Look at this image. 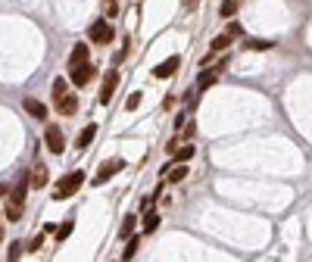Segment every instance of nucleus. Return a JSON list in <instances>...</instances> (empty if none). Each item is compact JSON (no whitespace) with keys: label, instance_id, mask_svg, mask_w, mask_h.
<instances>
[{"label":"nucleus","instance_id":"nucleus-1","mask_svg":"<svg viewBox=\"0 0 312 262\" xmlns=\"http://www.w3.org/2000/svg\"><path fill=\"white\" fill-rule=\"evenodd\" d=\"M82 184H85V172H72V175H66V178L56 184L53 197H56V200H66V197H72V194H75Z\"/></svg>","mask_w":312,"mask_h":262},{"label":"nucleus","instance_id":"nucleus-2","mask_svg":"<svg viewBox=\"0 0 312 262\" xmlns=\"http://www.w3.org/2000/svg\"><path fill=\"white\" fill-rule=\"evenodd\" d=\"M44 144L53 156H63L66 153V137H63V128L60 125H47L44 128Z\"/></svg>","mask_w":312,"mask_h":262},{"label":"nucleus","instance_id":"nucleus-3","mask_svg":"<svg viewBox=\"0 0 312 262\" xmlns=\"http://www.w3.org/2000/svg\"><path fill=\"white\" fill-rule=\"evenodd\" d=\"M88 37L94 44H109L112 37H115V28L106 22V19H97V22H91V28H88Z\"/></svg>","mask_w":312,"mask_h":262},{"label":"nucleus","instance_id":"nucleus-4","mask_svg":"<svg viewBox=\"0 0 312 262\" xmlns=\"http://www.w3.org/2000/svg\"><path fill=\"white\" fill-rule=\"evenodd\" d=\"M125 169V159H119V156H115V159H106L100 169H97V175H94V184H106L112 175H119Z\"/></svg>","mask_w":312,"mask_h":262},{"label":"nucleus","instance_id":"nucleus-5","mask_svg":"<svg viewBox=\"0 0 312 262\" xmlns=\"http://www.w3.org/2000/svg\"><path fill=\"white\" fill-rule=\"evenodd\" d=\"M115 85H119V69L112 66V69L103 75V88H100V103H103V106L112 100V91H115Z\"/></svg>","mask_w":312,"mask_h":262},{"label":"nucleus","instance_id":"nucleus-6","mask_svg":"<svg viewBox=\"0 0 312 262\" xmlns=\"http://www.w3.org/2000/svg\"><path fill=\"white\" fill-rule=\"evenodd\" d=\"M69 72H72V85H75V88H85V85L94 78V66H91V63L78 66V69H69Z\"/></svg>","mask_w":312,"mask_h":262},{"label":"nucleus","instance_id":"nucleus-7","mask_svg":"<svg viewBox=\"0 0 312 262\" xmlns=\"http://www.w3.org/2000/svg\"><path fill=\"white\" fill-rule=\"evenodd\" d=\"M178 66H181V59H178V56H169V59H163L160 66L153 69V78H169V75H175V72H178Z\"/></svg>","mask_w":312,"mask_h":262},{"label":"nucleus","instance_id":"nucleus-8","mask_svg":"<svg viewBox=\"0 0 312 262\" xmlns=\"http://www.w3.org/2000/svg\"><path fill=\"white\" fill-rule=\"evenodd\" d=\"M225 63H228V56H225L216 69H203V72H200V91H206V88H212V85L219 82V72L225 69Z\"/></svg>","mask_w":312,"mask_h":262},{"label":"nucleus","instance_id":"nucleus-9","mask_svg":"<svg viewBox=\"0 0 312 262\" xmlns=\"http://www.w3.org/2000/svg\"><path fill=\"white\" fill-rule=\"evenodd\" d=\"M28 181H31V187H44V184L50 181V172H47V166H44V163H34V169H31Z\"/></svg>","mask_w":312,"mask_h":262},{"label":"nucleus","instance_id":"nucleus-10","mask_svg":"<svg viewBox=\"0 0 312 262\" xmlns=\"http://www.w3.org/2000/svg\"><path fill=\"white\" fill-rule=\"evenodd\" d=\"M85 63H88V44L82 41V44H75L72 53H69V69H78V66H85Z\"/></svg>","mask_w":312,"mask_h":262},{"label":"nucleus","instance_id":"nucleus-11","mask_svg":"<svg viewBox=\"0 0 312 262\" xmlns=\"http://www.w3.org/2000/svg\"><path fill=\"white\" fill-rule=\"evenodd\" d=\"M193 153H197V147H193V144H184L181 150H175V153H172V163H175V166H184V163L193 159Z\"/></svg>","mask_w":312,"mask_h":262},{"label":"nucleus","instance_id":"nucleus-12","mask_svg":"<svg viewBox=\"0 0 312 262\" xmlns=\"http://www.w3.org/2000/svg\"><path fill=\"white\" fill-rule=\"evenodd\" d=\"M25 109H28V116H34V119H41V122L47 119V106H44L41 100H34V97H28V100H25Z\"/></svg>","mask_w":312,"mask_h":262},{"label":"nucleus","instance_id":"nucleus-13","mask_svg":"<svg viewBox=\"0 0 312 262\" xmlns=\"http://www.w3.org/2000/svg\"><path fill=\"white\" fill-rule=\"evenodd\" d=\"M56 109L63 112V116H75V112H78V97H72V94L69 97H60L56 100Z\"/></svg>","mask_w":312,"mask_h":262},{"label":"nucleus","instance_id":"nucleus-14","mask_svg":"<svg viewBox=\"0 0 312 262\" xmlns=\"http://www.w3.org/2000/svg\"><path fill=\"white\" fill-rule=\"evenodd\" d=\"M53 228H56V225H44V231H37V234L31 237V244H28V250H31V253H37V250H41V247H44V237H47V234H50Z\"/></svg>","mask_w":312,"mask_h":262},{"label":"nucleus","instance_id":"nucleus-15","mask_svg":"<svg viewBox=\"0 0 312 262\" xmlns=\"http://www.w3.org/2000/svg\"><path fill=\"white\" fill-rule=\"evenodd\" d=\"M134 225H138L134 215H125V218H122V228H119V237H122V240H131V237H134Z\"/></svg>","mask_w":312,"mask_h":262},{"label":"nucleus","instance_id":"nucleus-16","mask_svg":"<svg viewBox=\"0 0 312 262\" xmlns=\"http://www.w3.org/2000/svg\"><path fill=\"white\" fill-rule=\"evenodd\" d=\"M247 50H271L275 47V41H268V37H250V41H244Z\"/></svg>","mask_w":312,"mask_h":262},{"label":"nucleus","instance_id":"nucleus-17","mask_svg":"<svg viewBox=\"0 0 312 262\" xmlns=\"http://www.w3.org/2000/svg\"><path fill=\"white\" fill-rule=\"evenodd\" d=\"M231 41H234V34H228V31H225V34H216L212 41H209V50H212V53H219V50H225Z\"/></svg>","mask_w":312,"mask_h":262},{"label":"nucleus","instance_id":"nucleus-18","mask_svg":"<svg viewBox=\"0 0 312 262\" xmlns=\"http://www.w3.org/2000/svg\"><path fill=\"white\" fill-rule=\"evenodd\" d=\"M156 225H160V212H156V209H147V215H144V234H153Z\"/></svg>","mask_w":312,"mask_h":262},{"label":"nucleus","instance_id":"nucleus-19","mask_svg":"<svg viewBox=\"0 0 312 262\" xmlns=\"http://www.w3.org/2000/svg\"><path fill=\"white\" fill-rule=\"evenodd\" d=\"M28 187H31L28 175H25V178H19V184L13 187V197H10V200H19V203H22V200H25V194H28Z\"/></svg>","mask_w":312,"mask_h":262},{"label":"nucleus","instance_id":"nucleus-20","mask_svg":"<svg viewBox=\"0 0 312 262\" xmlns=\"http://www.w3.org/2000/svg\"><path fill=\"white\" fill-rule=\"evenodd\" d=\"M94 137H97V125H88V128L82 131V134H78V140H75V144H78V147L85 150V147H88V144H91Z\"/></svg>","mask_w":312,"mask_h":262},{"label":"nucleus","instance_id":"nucleus-21","mask_svg":"<svg viewBox=\"0 0 312 262\" xmlns=\"http://www.w3.org/2000/svg\"><path fill=\"white\" fill-rule=\"evenodd\" d=\"M72 228H75V221H72V218H66L63 225H56V231H53V237H56V240H66V237L72 234Z\"/></svg>","mask_w":312,"mask_h":262},{"label":"nucleus","instance_id":"nucleus-22","mask_svg":"<svg viewBox=\"0 0 312 262\" xmlns=\"http://www.w3.org/2000/svg\"><path fill=\"white\" fill-rule=\"evenodd\" d=\"M7 218H10V221H19V218H22V203H19V200H10V203H7Z\"/></svg>","mask_w":312,"mask_h":262},{"label":"nucleus","instance_id":"nucleus-23","mask_svg":"<svg viewBox=\"0 0 312 262\" xmlns=\"http://www.w3.org/2000/svg\"><path fill=\"white\" fill-rule=\"evenodd\" d=\"M184 178H187V169H184V166H172V169H169V181H172V184H181Z\"/></svg>","mask_w":312,"mask_h":262},{"label":"nucleus","instance_id":"nucleus-24","mask_svg":"<svg viewBox=\"0 0 312 262\" xmlns=\"http://www.w3.org/2000/svg\"><path fill=\"white\" fill-rule=\"evenodd\" d=\"M138 247H141V237H131L128 244H125V253H122V259L128 262V259H134V253H138Z\"/></svg>","mask_w":312,"mask_h":262},{"label":"nucleus","instance_id":"nucleus-25","mask_svg":"<svg viewBox=\"0 0 312 262\" xmlns=\"http://www.w3.org/2000/svg\"><path fill=\"white\" fill-rule=\"evenodd\" d=\"M238 7H241V4H238V0H225V4H222V10H219V13H222L225 19H231L234 13H238Z\"/></svg>","mask_w":312,"mask_h":262},{"label":"nucleus","instance_id":"nucleus-26","mask_svg":"<svg viewBox=\"0 0 312 262\" xmlns=\"http://www.w3.org/2000/svg\"><path fill=\"white\" fill-rule=\"evenodd\" d=\"M25 253V247L16 240V244H10V253H7V262H19V256Z\"/></svg>","mask_w":312,"mask_h":262},{"label":"nucleus","instance_id":"nucleus-27","mask_svg":"<svg viewBox=\"0 0 312 262\" xmlns=\"http://www.w3.org/2000/svg\"><path fill=\"white\" fill-rule=\"evenodd\" d=\"M53 97H56V100L66 97V78H56V82H53Z\"/></svg>","mask_w":312,"mask_h":262},{"label":"nucleus","instance_id":"nucleus-28","mask_svg":"<svg viewBox=\"0 0 312 262\" xmlns=\"http://www.w3.org/2000/svg\"><path fill=\"white\" fill-rule=\"evenodd\" d=\"M138 106H141V94L134 91V94L128 97V103H125V109H138Z\"/></svg>","mask_w":312,"mask_h":262},{"label":"nucleus","instance_id":"nucleus-29","mask_svg":"<svg viewBox=\"0 0 312 262\" xmlns=\"http://www.w3.org/2000/svg\"><path fill=\"white\" fill-rule=\"evenodd\" d=\"M241 31H244V28H241V25H238V22H231V25H228V34H234V37H238V34H241Z\"/></svg>","mask_w":312,"mask_h":262},{"label":"nucleus","instance_id":"nucleus-30","mask_svg":"<svg viewBox=\"0 0 312 262\" xmlns=\"http://www.w3.org/2000/svg\"><path fill=\"white\" fill-rule=\"evenodd\" d=\"M193 131H197V125H187V128H184V140H190V137H193Z\"/></svg>","mask_w":312,"mask_h":262},{"label":"nucleus","instance_id":"nucleus-31","mask_svg":"<svg viewBox=\"0 0 312 262\" xmlns=\"http://www.w3.org/2000/svg\"><path fill=\"white\" fill-rule=\"evenodd\" d=\"M193 4H197V0H187V7H193Z\"/></svg>","mask_w":312,"mask_h":262},{"label":"nucleus","instance_id":"nucleus-32","mask_svg":"<svg viewBox=\"0 0 312 262\" xmlns=\"http://www.w3.org/2000/svg\"><path fill=\"white\" fill-rule=\"evenodd\" d=\"M0 240H4V228H0Z\"/></svg>","mask_w":312,"mask_h":262}]
</instances>
